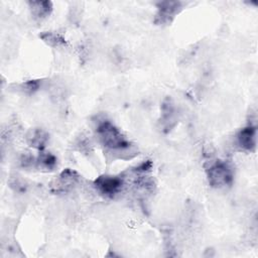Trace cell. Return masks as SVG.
Wrapping results in <instances>:
<instances>
[{"mask_svg": "<svg viewBox=\"0 0 258 258\" xmlns=\"http://www.w3.org/2000/svg\"><path fill=\"white\" fill-rule=\"evenodd\" d=\"M95 129L100 144L113 159H131L138 154L137 147L110 120L98 121Z\"/></svg>", "mask_w": 258, "mask_h": 258, "instance_id": "6da1fadb", "label": "cell"}, {"mask_svg": "<svg viewBox=\"0 0 258 258\" xmlns=\"http://www.w3.org/2000/svg\"><path fill=\"white\" fill-rule=\"evenodd\" d=\"M207 179L214 188H224L232 185L234 181V170L232 166L222 160H215L210 163L207 170Z\"/></svg>", "mask_w": 258, "mask_h": 258, "instance_id": "7a4b0ae2", "label": "cell"}, {"mask_svg": "<svg viewBox=\"0 0 258 258\" xmlns=\"http://www.w3.org/2000/svg\"><path fill=\"white\" fill-rule=\"evenodd\" d=\"M93 185L102 197L113 199L124 190L126 177L124 174H103L94 180Z\"/></svg>", "mask_w": 258, "mask_h": 258, "instance_id": "3957f363", "label": "cell"}, {"mask_svg": "<svg viewBox=\"0 0 258 258\" xmlns=\"http://www.w3.org/2000/svg\"><path fill=\"white\" fill-rule=\"evenodd\" d=\"M157 11L154 16L156 25H167L172 22L175 16L182 9V3L179 1H160L156 4Z\"/></svg>", "mask_w": 258, "mask_h": 258, "instance_id": "277c9868", "label": "cell"}, {"mask_svg": "<svg viewBox=\"0 0 258 258\" xmlns=\"http://www.w3.org/2000/svg\"><path fill=\"white\" fill-rule=\"evenodd\" d=\"M80 181L81 175L77 171L71 168H66L55 179L52 180L50 189L55 194H66L73 190L80 183Z\"/></svg>", "mask_w": 258, "mask_h": 258, "instance_id": "5b68a950", "label": "cell"}, {"mask_svg": "<svg viewBox=\"0 0 258 258\" xmlns=\"http://www.w3.org/2000/svg\"><path fill=\"white\" fill-rule=\"evenodd\" d=\"M236 144L247 152H253L257 145V129L254 125H247L236 134Z\"/></svg>", "mask_w": 258, "mask_h": 258, "instance_id": "8992f818", "label": "cell"}, {"mask_svg": "<svg viewBox=\"0 0 258 258\" xmlns=\"http://www.w3.org/2000/svg\"><path fill=\"white\" fill-rule=\"evenodd\" d=\"M159 123L162 131L165 133L169 132L177 123L176 109L170 99H166L161 106V116Z\"/></svg>", "mask_w": 258, "mask_h": 258, "instance_id": "52a82bcc", "label": "cell"}, {"mask_svg": "<svg viewBox=\"0 0 258 258\" xmlns=\"http://www.w3.org/2000/svg\"><path fill=\"white\" fill-rule=\"evenodd\" d=\"M25 139L30 147L41 151L44 150L48 142L49 135L45 130L41 128H33L26 133Z\"/></svg>", "mask_w": 258, "mask_h": 258, "instance_id": "ba28073f", "label": "cell"}, {"mask_svg": "<svg viewBox=\"0 0 258 258\" xmlns=\"http://www.w3.org/2000/svg\"><path fill=\"white\" fill-rule=\"evenodd\" d=\"M27 4L32 17L36 20L45 19L52 11V3L50 1H29Z\"/></svg>", "mask_w": 258, "mask_h": 258, "instance_id": "9c48e42d", "label": "cell"}, {"mask_svg": "<svg viewBox=\"0 0 258 258\" xmlns=\"http://www.w3.org/2000/svg\"><path fill=\"white\" fill-rule=\"evenodd\" d=\"M57 165V158L50 152L41 150L35 156V167L41 171H52Z\"/></svg>", "mask_w": 258, "mask_h": 258, "instance_id": "30bf717a", "label": "cell"}, {"mask_svg": "<svg viewBox=\"0 0 258 258\" xmlns=\"http://www.w3.org/2000/svg\"><path fill=\"white\" fill-rule=\"evenodd\" d=\"M39 37L42 39L43 42H45L50 47L58 48L67 45L66 38L54 31H44L39 34Z\"/></svg>", "mask_w": 258, "mask_h": 258, "instance_id": "8fae6325", "label": "cell"}, {"mask_svg": "<svg viewBox=\"0 0 258 258\" xmlns=\"http://www.w3.org/2000/svg\"><path fill=\"white\" fill-rule=\"evenodd\" d=\"M40 85L41 84H40L39 80H29V81L23 82L20 85H18L17 91H19L20 93H22L24 95L30 96L39 90Z\"/></svg>", "mask_w": 258, "mask_h": 258, "instance_id": "7c38bea8", "label": "cell"}, {"mask_svg": "<svg viewBox=\"0 0 258 258\" xmlns=\"http://www.w3.org/2000/svg\"><path fill=\"white\" fill-rule=\"evenodd\" d=\"M19 163L23 168L35 167V156L30 153H23L19 158Z\"/></svg>", "mask_w": 258, "mask_h": 258, "instance_id": "4fadbf2b", "label": "cell"}, {"mask_svg": "<svg viewBox=\"0 0 258 258\" xmlns=\"http://www.w3.org/2000/svg\"><path fill=\"white\" fill-rule=\"evenodd\" d=\"M10 185L17 191L23 190L25 188V183L19 177H16L15 179H13V181L10 182Z\"/></svg>", "mask_w": 258, "mask_h": 258, "instance_id": "5bb4252c", "label": "cell"}]
</instances>
